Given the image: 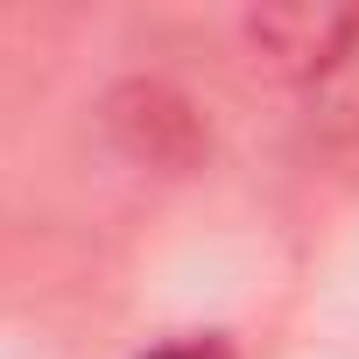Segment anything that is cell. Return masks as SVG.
<instances>
[{
    "label": "cell",
    "mask_w": 359,
    "mask_h": 359,
    "mask_svg": "<svg viewBox=\"0 0 359 359\" xmlns=\"http://www.w3.org/2000/svg\"><path fill=\"white\" fill-rule=\"evenodd\" d=\"M141 359H240V352H233V338H226V331H184V338L148 345Z\"/></svg>",
    "instance_id": "obj_3"
},
{
    "label": "cell",
    "mask_w": 359,
    "mask_h": 359,
    "mask_svg": "<svg viewBox=\"0 0 359 359\" xmlns=\"http://www.w3.org/2000/svg\"><path fill=\"white\" fill-rule=\"evenodd\" d=\"M247 64L268 85H317L359 50V8H331V0H275V8L240 15Z\"/></svg>",
    "instance_id": "obj_1"
},
{
    "label": "cell",
    "mask_w": 359,
    "mask_h": 359,
    "mask_svg": "<svg viewBox=\"0 0 359 359\" xmlns=\"http://www.w3.org/2000/svg\"><path fill=\"white\" fill-rule=\"evenodd\" d=\"M106 134L120 141L127 162H148V169H191L205 155V127H198V106L184 92H169L155 78H134L106 99Z\"/></svg>",
    "instance_id": "obj_2"
}]
</instances>
